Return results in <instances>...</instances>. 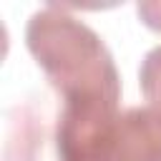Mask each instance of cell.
<instances>
[{
    "mask_svg": "<svg viewBox=\"0 0 161 161\" xmlns=\"http://www.w3.org/2000/svg\"><path fill=\"white\" fill-rule=\"evenodd\" d=\"M138 86L148 106L161 111V45L151 48L138 68Z\"/></svg>",
    "mask_w": 161,
    "mask_h": 161,
    "instance_id": "4",
    "label": "cell"
},
{
    "mask_svg": "<svg viewBox=\"0 0 161 161\" xmlns=\"http://www.w3.org/2000/svg\"><path fill=\"white\" fill-rule=\"evenodd\" d=\"M25 45L63 101L121 103V75L101 35L63 5L35 10Z\"/></svg>",
    "mask_w": 161,
    "mask_h": 161,
    "instance_id": "1",
    "label": "cell"
},
{
    "mask_svg": "<svg viewBox=\"0 0 161 161\" xmlns=\"http://www.w3.org/2000/svg\"><path fill=\"white\" fill-rule=\"evenodd\" d=\"M116 161H161V111L133 106L116 126Z\"/></svg>",
    "mask_w": 161,
    "mask_h": 161,
    "instance_id": "3",
    "label": "cell"
},
{
    "mask_svg": "<svg viewBox=\"0 0 161 161\" xmlns=\"http://www.w3.org/2000/svg\"><path fill=\"white\" fill-rule=\"evenodd\" d=\"M121 103L63 101L55 121L58 161H116Z\"/></svg>",
    "mask_w": 161,
    "mask_h": 161,
    "instance_id": "2",
    "label": "cell"
},
{
    "mask_svg": "<svg viewBox=\"0 0 161 161\" xmlns=\"http://www.w3.org/2000/svg\"><path fill=\"white\" fill-rule=\"evenodd\" d=\"M136 13L146 28L161 33V0H143L136 5Z\"/></svg>",
    "mask_w": 161,
    "mask_h": 161,
    "instance_id": "5",
    "label": "cell"
}]
</instances>
